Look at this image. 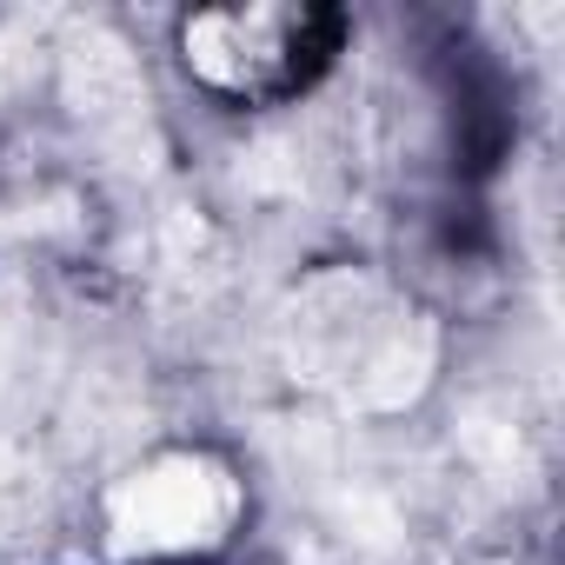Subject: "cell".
<instances>
[{
    "instance_id": "cell-1",
    "label": "cell",
    "mask_w": 565,
    "mask_h": 565,
    "mask_svg": "<svg viewBox=\"0 0 565 565\" xmlns=\"http://www.w3.org/2000/svg\"><path fill=\"white\" fill-rule=\"evenodd\" d=\"M206 525H213V479L193 466H167L120 492V532H134L147 545H186Z\"/></svg>"
}]
</instances>
